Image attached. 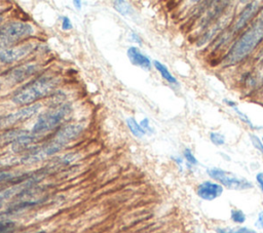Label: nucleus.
<instances>
[{"instance_id": "obj_9", "label": "nucleus", "mask_w": 263, "mask_h": 233, "mask_svg": "<svg viewBox=\"0 0 263 233\" xmlns=\"http://www.w3.org/2000/svg\"><path fill=\"white\" fill-rule=\"evenodd\" d=\"M224 192V188L213 180H205L196 187V195L204 201H213L220 197Z\"/></svg>"}, {"instance_id": "obj_18", "label": "nucleus", "mask_w": 263, "mask_h": 233, "mask_svg": "<svg viewBox=\"0 0 263 233\" xmlns=\"http://www.w3.org/2000/svg\"><path fill=\"white\" fill-rule=\"evenodd\" d=\"M113 4H114V8L122 15H127V14L132 13V6L127 2L115 1Z\"/></svg>"}, {"instance_id": "obj_34", "label": "nucleus", "mask_w": 263, "mask_h": 233, "mask_svg": "<svg viewBox=\"0 0 263 233\" xmlns=\"http://www.w3.org/2000/svg\"><path fill=\"white\" fill-rule=\"evenodd\" d=\"M202 233H203V232H202Z\"/></svg>"}, {"instance_id": "obj_31", "label": "nucleus", "mask_w": 263, "mask_h": 233, "mask_svg": "<svg viewBox=\"0 0 263 233\" xmlns=\"http://www.w3.org/2000/svg\"><path fill=\"white\" fill-rule=\"evenodd\" d=\"M261 20H263V9H262V11H261Z\"/></svg>"}, {"instance_id": "obj_10", "label": "nucleus", "mask_w": 263, "mask_h": 233, "mask_svg": "<svg viewBox=\"0 0 263 233\" xmlns=\"http://www.w3.org/2000/svg\"><path fill=\"white\" fill-rule=\"evenodd\" d=\"M260 1H253L251 3H249L239 13L237 20L235 21L233 27H232V32L236 33L238 31H240L242 28L246 27V25L248 23H250V21H252L254 18V16L259 12L260 10Z\"/></svg>"}, {"instance_id": "obj_15", "label": "nucleus", "mask_w": 263, "mask_h": 233, "mask_svg": "<svg viewBox=\"0 0 263 233\" xmlns=\"http://www.w3.org/2000/svg\"><path fill=\"white\" fill-rule=\"evenodd\" d=\"M126 123H127V126L129 127V130L132 131V133L135 137L141 138V137H143L146 133L144 131V129L141 127V125L134 118H127L126 119Z\"/></svg>"}, {"instance_id": "obj_1", "label": "nucleus", "mask_w": 263, "mask_h": 233, "mask_svg": "<svg viewBox=\"0 0 263 233\" xmlns=\"http://www.w3.org/2000/svg\"><path fill=\"white\" fill-rule=\"evenodd\" d=\"M263 39V20L255 21L232 44L224 57L225 66H232L247 57Z\"/></svg>"}, {"instance_id": "obj_2", "label": "nucleus", "mask_w": 263, "mask_h": 233, "mask_svg": "<svg viewBox=\"0 0 263 233\" xmlns=\"http://www.w3.org/2000/svg\"><path fill=\"white\" fill-rule=\"evenodd\" d=\"M82 131V126L79 124H68L61 128L54 137L45 143L43 146L34 149L28 155H26L23 160L27 162L42 160L60 150H62L68 143L75 140Z\"/></svg>"}, {"instance_id": "obj_33", "label": "nucleus", "mask_w": 263, "mask_h": 233, "mask_svg": "<svg viewBox=\"0 0 263 233\" xmlns=\"http://www.w3.org/2000/svg\"><path fill=\"white\" fill-rule=\"evenodd\" d=\"M1 21H2V16L0 15V22H1Z\"/></svg>"}, {"instance_id": "obj_26", "label": "nucleus", "mask_w": 263, "mask_h": 233, "mask_svg": "<svg viewBox=\"0 0 263 233\" xmlns=\"http://www.w3.org/2000/svg\"><path fill=\"white\" fill-rule=\"evenodd\" d=\"M255 179H256V183H257L258 187L260 188V190H261V192H262V194H263V171L258 172V173L256 174Z\"/></svg>"}, {"instance_id": "obj_20", "label": "nucleus", "mask_w": 263, "mask_h": 233, "mask_svg": "<svg viewBox=\"0 0 263 233\" xmlns=\"http://www.w3.org/2000/svg\"><path fill=\"white\" fill-rule=\"evenodd\" d=\"M210 141L215 146H223L225 144V137L220 132L212 131L210 132Z\"/></svg>"}, {"instance_id": "obj_16", "label": "nucleus", "mask_w": 263, "mask_h": 233, "mask_svg": "<svg viewBox=\"0 0 263 233\" xmlns=\"http://www.w3.org/2000/svg\"><path fill=\"white\" fill-rule=\"evenodd\" d=\"M22 189V186H14L8 189H3L0 190V206L3 204V202L7 199H9L10 197H12L14 194H16L20 190Z\"/></svg>"}, {"instance_id": "obj_21", "label": "nucleus", "mask_w": 263, "mask_h": 233, "mask_svg": "<svg viewBox=\"0 0 263 233\" xmlns=\"http://www.w3.org/2000/svg\"><path fill=\"white\" fill-rule=\"evenodd\" d=\"M232 110L235 112V114L239 117V119H240L243 123H246V124H247L248 126H250L251 128H254V127H255L254 124H253V122H252V120L249 118V116H248L247 114H245L242 111H240V110L237 108V106L233 107Z\"/></svg>"}, {"instance_id": "obj_3", "label": "nucleus", "mask_w": 263, "mask_h": 233, "mask_svg": "<svg viewBox=\"0 0 263 233\" xmlns=\"http://www.w3.org/2000/svg\"><path fill=\"white\" fill-rule=\"evenodd\" d=\"M59 79L53 76L39 77L20 89L12 95V102L18 105H27L34 103L46 95H48L58 85Z\"/></svg>"}, {"instance_id": "obj_5", "label": "nucleus", "mask_w": 263, "mask_h": 233, "mask_svg": "<svg viewBox=\"0 0 263 233\" xmlns=\"http://www.w3.org/2000/svg\"><path fill=\"white\" fill-rule=\"evenodd\" d=\"M206 173L213 181L219 183L223 188L228 190L245 191L254 187L253 183L247 178L237 176L220 167H209L206 168Z\"/></svg>"}, {"instance_id": "obj_4", "label": "nucleus", "mask_w": 263, "mask_h": 233, "mask_svg": "<svg viewBox=\"0 0 263 233\" xmlns=\"http://www.w3.org/2000/svg\"><path fill=\"white\" fill-rule=\"evenodd\" d=\"M71 111L72 108L69 104H63L48 110L37 119L31 133L36 137L52 130L63 122Z\"/></svg>"}, {"instance_id": "obj_6", "label": "nucleus", "mask_w": 263, "mask_h": 233, "mask_svg": "<svg viewBox=\"0 0 263 233\" xmlns=\"http://www.w3.org/2000/svg\"><path fill=\"white\" fill-rule=\"evenodd\" d=\"M34 33V28L23 22H10L0 27V47H7Z\"/></svg>"}, {"instance_id": "obj_17", "label": "nucleus", "mask_w": 263, "mask_h": 233, "mask_svg": "<svg viewBox=\"0 0 263 233\" xmlns=\"http://www.w3.org/2000/svg\"><path fill=\"white\" fill-rule=\"evenodd\" d=\"M230 220L235 224L241 225L247 221V216L241 209L232 208L230 210Z\"/></svg>"}, {"instance_id": "obj_29", "label": "nucleus", "mask_w": 263, "mask_h": 233, "mask_svg": "<svg viewBox=\"0 0 263 233\" xmlns=\"http://www.w3.org/2000/svg\"><path fill=\"white\" fill-rule=\"evenodd\" d=\"M173 159H174V160H176L177 164L182 168V166H183V159H182L181 157H174Z\"/></svg>"}, {"instance_id": "obj_11", "label": "nucleus", "mask_w": 263, "mask_h": 233, "mask_svg": "<svg viewBox=\"0 0 263 233\" xmlns=\"http://www.w3.org/2000/svg\"><path fill=\"white\" fill-rule=\"evenodd\" d=\"M37 70H38L37 65H34V64L23 65L10 70L8 73L5 74L4 77H5V80L10 83H17L31 77L33 74L37 72Z\"/></svg>"}, {"instance_id": "obj_27", "label": "nucleus", "mask_w": 263, "mask_h": 233, "mask_svg": "<svg viewBox=\"0 0 263 233\" xmlns=\"http://www.w3.org/2000/svg\"><path fill=\"white\" fill-rule=\"evenodd\" d=\"M72 28V24H71V21L69 17L65 16L63 17V21H62V29L63 30H69Z\"/></svg>"}, {"instance_id": "obj_12", "label": "nucleus", "mask_w": 263, "mask_h": 233, "mask_svg": "<svg viewBox=\"0 0 263 233\" xmlns=\"http://www.w3.org/2000/svg\"><path fill=\"white\" fill-rule=\"evenodd\" d=\"M127 56L129 61L143 69H150L151 68V61L149 60L148 56L143 54L137 47H129L127 50Z\"/></svg>"}, {"instance_id": "obj_32", "label": "nucleus", "mask_w": 263, "mask_h": 233, "mask_svg": "<svg viewBox=\"0 0 263 233\" xmlns=\"http://www.w3.org/2000/svg\"><path fill=\"white\" fill-rule=\"evenodd\" d=\"M261 142H262V144H263V137H262V139H261Z\"/></svg>"}, {"instance_id": "obj_7", "label": "nucleus", "mask_w": 263, "mask_h": 233, "mask_svg": "<svg viewBox=\"0 0 263 233\" xmlns=\"http://www.w3.org/2000/svg\"><path fill=\"white\" fill-rule=\"evenodd\" d=\"M40 108H41L40 104H34L31 106L22 108L15 112L9 113L5 116H2L0 118V128H6L20 121H24L28 118H31L32 116L37 114Z\"/></svg>"}, {"instance_id": "obj_14", "label": "nucleus", "mask_w": 263, "mask_h": 233, "mask_svg": "<svg viewBox=\"0 0 263 233\" xmlns=\"http://www.w3.org/2000/svg\"><path fill=\"white\" fill-rule=\"evenodd\" d=\"M216 233H257L255 229L246 226L237 227H217L215 229Z\"/></svg>"}, {"instance_id": "obj_22", "label": "nucleus", "mask_w": 263, "mask_h": 233, "mask_svg": "<svg viewBox=\"0 0 263 233\" xmlns=\"http://www.w3.org/2000/svg\"><path fill=\"white\" fill-rule=\"evenodd\" d=\"M250 139H251V142L253 144V146L261 153L262 157H263V144L261 142V140L256 135V134H250Z\"/></svg>"}, {"instance_id": "obj_24", "label": "nucleus", "mask_w": 263, "mask_h": 233, "mask_svg": "<svg viewBox=\"0 0 263 233\" xmlns=\"http://www.w3.org/2000/svg\"><path fill=\"white\" fill-rule=\"evenodd\" d=\"M14 178V174L10 171H7V170H3V169H0V183H3V182H7V181H10Z\"/></svg>"}, {"instance_id": "obj_30", "label": "nucleus", "mask_w": 263, "mask_h": 233, "mask_svg": "<svg viewBox=\"0 0 263 233\" xmlns=\"http://www.w3.org/2000/svg\"><path fill=\"white\" fill-rule=\"evenodd\" d=\"M80 3H81L80 1H74V4H76V7H77V8H79V9L81 8V6H80Z\"/></svg>"}, {"instance_id": "obj_13", "label": "nucleus", "mask_w": 263, "mask_h": 233, "mask_svg": "<svg viewBox=\"0 0 263 233\" xmlns=\"http://www.w3.org/2000/svg\"><path fill=\"white\" fill-rule=\"evenodd\" d=\"M153 65H154V67H155V69L159 72V74L161 75V77H162L165 81H167V82L171 83V84H177V83H178L177 79L171 74V72L168 71V69H167L163 64H161V63L158 62V61H154V62H153Z\"/></svg>"}, {"instance_id": "obj_25", "label": "nucleus", "mask_w": 263, "mask_h": 233, "mask_svg": "<svg viewBox=\"0 0 263 233\" xmlns=\"http://www.w3.org/2000/svg\"><path fill=\"white\" fill-rule=\"evenodd\" d=\"M255 227L259 230H263V210H260L257 216V220L255 222Z\"/></svg>"}, {"instance_id": "obj_23", "label": "nucleus", "mask_w": 263, "mask_h": 233, "mask_svg": "<svg viewBox=\"0 0 263 233\" xmlns=\"http://www.w3.org/2000/svg\"><path fill=\"white\" fill-rule=\"evenodd\" d=\"M14 229V224L12 222L3 221L0 222V233H10Z\"/></svg>"}, {"instance_id": "obj_19", "label": "nucleus", "mask_w": 263, "mask_h": 233, "mask_svg": "<svg viewBox=\"0 0 263 233\" xmlns=\"http://www.w3.org/2000/svg\"><path fill=\"white\" fill-rule=\"evenodd\" d=\"M183 156L187 162V165L189 167H193L196 166L198 164V160L196 159V157L194 156V154L192 153V151L189 148H186L183 152Z\"/></svg>"}, {"instance_id": "obj_28", "label": "nucleus", "mask_w": 263, "mask_h": 233, "mask_svg": "<svg viewBox=\"0 0 263 233\" xmlns=\"http://www.w3.org/2000/svg\"><path fill=\"white\" fill-rule=\"evenodd\" d=\"M141 127L144 129L145 132H152V128L149 126V120L147 118L143 119L141 122Z\"/></svg>"}, {"instance_id": "obj_8", "label": "nucleus", "mask_w": 263, "mask_h": 233, "mask_svg": "<svg viewBox=\"0 0 263 233\" xmlns=\"http://www.w3.org/2000/svg\"><path fill=\"white\" fill-rule=\"evenodd\" d=\"M34 48L35 44L32 42L5 48L0 51V63L9 64L16 62L30 54L34 50Z\"/></svg>"}]
</instances>
